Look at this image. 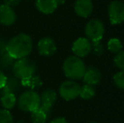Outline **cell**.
Returning <instances> with one entry per match:
<instances>
[{
	"label": "cell",
	"instance_id": "1",
	"mask_svg": "<svg viewBox=\"0 0 124 123\" xmlns=\"http://www.w3.org/2000/svg\"><path fill=\"white\" fill-rule=\"evenodd\" d=\"M32 40L27 34L21 33L10 39L6 44V51L14 59L27 58L32 51Z\"/></svg>",
	"mask_w": 124,
	"mask_h": 123
},
{
	"label": "cell",
	"instance_id": "2",
	"mask_svg": "<svg viewBox=\"0 0 124 123\" xmlns=\"http://www.w3.org/2000/svg\"><path fill=\"white\" fill-rule=\"evenodd\" d=\"M62 69L66 77L70 79V80H78L83 79L86 67L81 58L71 56L66 58L63 62Z\"/></svg>",
	"mask_w": 124,
	"mask_h": 123
},
{
	"label": "cell",
	"instance_id": "3",
	"mask_svg": "<svg viewBox=\"0 0 124 123\" xmlns=\"http://www.w3.org/2000/svg\"><path fill=\"white\" fill-rule=\"evenodd\" d=\"M17 102L20 110L32 112L41 106V97L37 92L30 89L22 94Z\"/></svg>",
	"mask_w": 124,
	"mask_h": 123
},
{
	"label": "cell",
	"instance_id": "4",
	"mask_svg": "<svg viewBox=\"0 0 124 123\" xmlns=\"http://www.w3.org/2000/svg\"><path fill=\"white\" fill-rule=\"evenodd\" d=\"M36 66L31 60L27 58L17 59L13 65V72L17 79H23L34 75Z\"/></svg>",
	"mask_w": 124,
	"mask_h": 123
},
{
	"label": "cell",
	"instance_id": "5",
	"mask_svg": "<svg viewBox=\"0 0 124 123\" xmlns=\"http://www.w3.org/2000/svg\"><path fill=\"white\" fill-rule=\"evenodd\" d=\"M86 38L90 42H98L102 40L105 33L104 24L99 20L94 19L86 24L85 28Z\"/></svg>",
	"mask_w": 124,
	"mask_h": 123
},
{
	"label": "cell",
	"instance_id": "6",
	"mask_svg": "<svg viewBox=\"0 0 124 123\" xmlns=\"http://www.w3.org/2000/svg\"><path fill=\"white\" fill-rule=\"evenodd\" d=\"M108 16L111 25H120L124 22V3L115 0L108 6Z\"/></svg>",
	"mask_w": 124,
	"mask_h": 123
},
{
	"label": "cell",
	"instance_id": "7",
	"mask_svg": "<svg viewBox=\"0 0 124 123\" xmlns=\"http://www.w3.org/2000/svg\"><path fill=\"white\" fill-rule=\"evenodd\" d=\"M80 85L74 80H67L63 82L59 88V94L63 100L69 101L78 97Z\"/></svg>",
	"mask_w": 124,
	"mask_h": 123
},
{
	"label": "cell",
	"instance_id": "8",
	"mask_svg": "<svg viewBox=\"0 0 124 123\" xmlns=\"http://www.w3.org/2000/svg\"><path fill=\"white\" fill-rule=\"evenodd\" d=\"M91 42L87 38L80 37L73 43L72 51L74 56L81 58L88 56L89 53L91 51Z\"/></svg>",
	"mask_w": 124,
	"mask_h": 123
},
{
	"label": "cell",
	"instance_id": "9",
	"mask_svg": "<svg viewBox=\"0 0 124 123\" xmlns=\"http://www.w3.org/2000/svg\"><path fill=\"white\" fill-rule=\"evenodd\" d=\"M38 51L40 55L44 57H51L57 51V46L55 41L51 37L41 38L37 44Z\"/></svg>",
	"mask_w": 124,
	"mask_h": 123
},
{
	"label": "cell",
	"instance_id": "10",
	"mask_svg": "<svg viewBox=\"0 0 124 123\" xmlns=\"http://www.w3.org/2000/svg\"><path fill=\"white\" fill-rule=\"evenodd\" d=\"M16 20V14L13 8L8 5H0V24L9 26L15 24Z\"/></svg>",
	"mask_w": 124,
	"mask_h": 123
},
{
	"label": "cell",
	"instance_id": "11",
	"mask_svg": "<svg viewBox=\"0 0 124 123\" xmlns=\"http://www.w3.org/2000/svg\"><path fill=\"white\" fill-rule=\"evenodd\" d=\"M74 8L77 15L87 18L93 11V3L92 0H76Z\"/></svg>",
	"mask_w": 124,
	"mask_h": 123
},
{
	"label": "cell",
	"instance_id": "12",
	"mask_svg": "<svg viewBox=\"0 0 124 123\" xmlns=\"http://www.w3.org/2000/svg\"><path fill=\"white\" fill-rule=\"evenodd\" d=\"M41 97V107H42L47 112L51 111L52 105L57 100V94L52 89H46L40 95Z\"/></svg>",
	"mask_w": 124,
	"mask_h": 123
},
{
	"label": "cell",
	"instance_id": "13",
	"mask_svg": "<svg viewBox=\"0 0 124 123\" xmlns=\"http://www.w3.org/2000/svg\"><path fill=\"white\" fill-rule=\"evenodd\" d=\"M82 79L85 83V84L93 86L100 83L101 79V74L98 69L90 67L86 68Z\"/></svg>",
	"mask_w": 124,
	"mask_h": 123
},
{
	"label": "cell",
	"instance_id": "14",
	"mask_svg": "<svg viewBox=\"0 0 124 123\" xmlns=\"http://www.w3.org/2000/svg\"><path fill=\"white\" fill-rule=\"evenodd\" d=\"M36 6L40 12L44 14H52L58 7L55 0H36Z\"/></svg>",
	"mask_w": 124,
	"mask_h": 123
},
{
	"label": "cell",
	"instance_id": "15",
	"mask_svg": "<svg viewBox=\"0 0 124 123\" xmlns=\"http://www.w3.org/2000/svg\"><path fill=\"white\" fill-rule=\"evenodd\" d=\"M21 84L22 86L28 88L31 90H35V89H39L42 86V81L40 77L32 75L21 79Z\"/></svg>",
	"mask_w": 124,
	"mask_h": 123
},
{
	"label": "cell",
	"instance_id": "16",
	"mask_svg": "<svg viewBox=\"0 0 124 123\" xmlns=\"http://www.w3.org/2000/svg\"><path fill=\"white\" fill-rule=\"evenodd\" d=\"M48 115L49 112L40 106L39 108L31 112V120L33 123H46L48 118Z\"/></svg>",
	"mask_w": 124,
	"mask_h": 123
},
{
	"label": "cell",
	"instance_id": "17",
	"mask_svg": "<svg viewBox=\"0 0 124 123\" xmlns=\"http://www.w3.org/2000/svg\"><path fill=\"white\" fill-rule=\"evenodd\" d=\"M20 87V83H19L17 78H7L6 83L4 86L0 89V93L2 94L7 93H14Z\"/></svg>",
	"mask_w": 124,
	"mask_h": 123
},
{
	"label": "cell",
	"instance_id": "18",
	"mask_svg": "<svg viewBox=\"0 0 124 123\" xmlns=\"http://www.w3.org/2000/svg\"><path fill=\"white\" fill-rule=\"evenodd\" d=\"M1 104L2 106L5 109V110H11L15 107V104H16V97L14 93H7L2 94L1 97Z\"/></svg>",
	"mask_w": 124,
	"mask_h": 123
},
{
	"label": "cell",
	"instance_id": "19",
	"mask_svg": "<svg viewBox=\"0 0 124 123\" xmlns=\"http://www.w3.org/2000/svg\"><path fill=\"white\" fill-rule=\"evenodd\" d=\"M95 94V91L94 89L93 86L88 85V84H85L84 86L80 87L79 95L78 96L81 99L85 100H88L92 99Z\"/></svg>",
	"mask_w": 124,
	"mask_h": 123
},
{
	"label": "cell",
	"instance_id": "20",
	"mask_svg": "<svg viewBox=\"0 0 124 123\" xmlns=\"http://www.w3.org/2000/svg\"><path fill=\"white\" fill-rule=\"evenodd\" d=\"M107 48L111 52L116 54L117 52L122 51L123 44H122L121 41L117 38H111L107 42Z\"/></svg>",
	"mask_w": 124,
	"mask_h": 123
},
{
	"label": "cell",
	"instance_id": "21",
	"mask_svg": "<svg viewBox=\"0 0 124 123\" xmlns=\"http://www.w3.org/2000/svg\"><path fill=\"white\" fill-rule=\"evenodd\" d=\"M113 82L115 85L120 89L124 90V71H120L114 74L113 76Z\"/></svg>",
	"mask_w": 124,
	"mask_h": 123
},
{
	"label": "cell",
	"instance_id": "22",
	"mask_svg": "<svg viewBox=\"0 0 124 123\" xmlns=\"http://www.w3.org/2000/svg\"><path fill=\"white\" fill-rule=\"evenodd\" d=\"M0 123H15L13 116L9 110L5 109L0 110Z\"/></svg>",
	"mask_w": 124,
	"mask_h": 123
},
{
	"label": "cell",
	"instance_id": "23",
	"mask_svg": "<svg viewBox=\"0 0 124 123\" xmlns=\"http://www.w3.org/2000/svg\"><path fill=\"white\" fill-rule=\"evenodd\" d=\"M114 63L116 67L124 71V51H121L116 54L114 58Z\"/></svg>",
	"mask_w": 124,
	"mask_h": 123
},
{
	"label": "cell",
	"instance_id": "24",
	"mask_svg": "<svg viewBox=\"0 0 124 123\" xmlns=\"http://www.w3.org/2000/svg\"><path fill=\"white\" fill-rule=\"evenodd\" d=\"M92 44H93V47H91V50L93 48L94 53L96 56H101L103 53V51H104V46H103V45L100 41H98V42H94Z\"/></svg>",
	"mask_w": 124,
	"mask_h": 123
},
{
	"label": "cell",
	"instance_id": "25",
	"mask_svg": "<svg viewBox=\"0 0 124 123\" xmlns=\"http://www.w3.org/2000/svg\"><path fill=\"white\" fill-rule=\"evenodd\" d=\"M3 2H4L3 4L8 5V6L13 8V7L16 6V5H18L19 3H20V0H4Z\"/></svg>",
	"mask_w": 124,
	"mask_h": 123
},
{
	"label": "cell",
	"instance_id": "26",
	"mask_svg": "<svg viewBox=\"0 0 124 123\" xmlns=\"http://www.w3.org/2000/svg\"><path fill=\"white\" fill-rule=\"evenodd\" d=\"M6 80H7L6 75H5L3 71L0 69V89L4 86L5 83H6Z\"/></svg>",
	"mask_w": 124,
	"mask_h": 123
},
{
	"label": "cell",
	"instance_id": "27",
	"mask_svg": "<svg viewBox=\"0 0 124 123\" xmlns=\"http://www.w3.org/2000/svg\"><path fill=\"white\" fill-rule=\"evenodd\" d=\"M50 123H68V122L64 117H57L53 119Z\"/></svg>",
	"mask_w": 124,
	"mask_h": 123
},
{
	"label": "cell",
	"instance_id": "28",
	"mask_svg": "<svg viewBox=\"0 0 124 123\" xmlns=\"http://www.w3.org/2000/svg\"><path fill=\"white\" fill-rule=\"evenodd\" d=\"M55 1L57 3V5H61V4H63L66 0H55Z\"/></svg>",
	"mask_w": 124,
	"mask_h": 123
},
{
	"label": "cell",
	"instance_id": "29",
	"mask_svg": "<svg viewBox=\"0 0 124 123\" xmlns=\"http://www.w3.org/2000/svg\"><path fill=\"white\" fill-rule=\"evenodd\" d=\"M18 123H25V122H24V121H20V122H19Z\"/></svg>",
	"mask_w": 124,
	"mask_h": 123
},
{
	"label": "cell",
	"instance_id": "30",
	"mask_svg": "<svg viewBox=\"0 0 124 123\" xmlns=\"http://www.w3.org/2000/svg\"><path fill=\"white\" fill-rule=\"evenodd\" d=\"M0 49H1V41H0Z\"/></svg>",
	"mask_w": 124,
	"mask_h": 123
},
{
	"label": "cell",
	"instance_id": "31",
	"mask_svg": "<svg viewBox=\"0 0 124 123\" xmlns=\"http://www.w3.org/2000/svg\"><path fill=\"white\" fill-rule=\"evenodd\" d=\"M90 123H97V122H90Z\"/></svg>",
	"mask_w": 124,
	"mask_h": 123
}]
</instances>
